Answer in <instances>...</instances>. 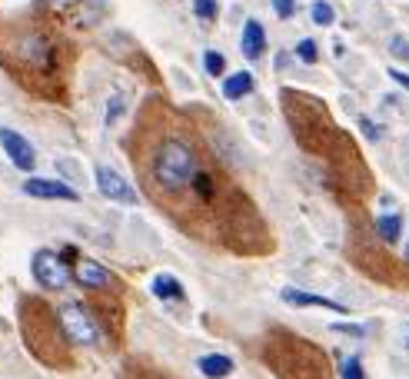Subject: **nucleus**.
I'll list each match as a JSON object with an SVG mask.
<instances>
[{
	"instance_id": "nucleus-1",
	"label": "nucleus",
	"mask_w": 409,
	"mask_h": 379,
	"mask_svg": "<svg viewBox=\"0 0 409 379\" xmlns=\"http://www.w3.org/2000/svg\"><path fill=\"white\" fill-rule=\"evenodd\" d=\"M154 176L163 190H180L197 176V153L183 140H163L154 160Z\"/></svg>"
},
{
	"instance_id": "nucleus-2",
	"label": "nucleus",
	"mask_w": 409,
	"mask_h": 379,
	"mask_svg": "<svg viewBox=\"0 0 409 379\" xmlns=\"http://www.w3.org/2000/svg\"><path fill=\"white\" fill-rule=\"evenodd\" d=\"M57 319H60V329L67 333L70 343H77V346H97L100 343V323L90 316L83 303H64L57 310Z\"/></svg>"
},
{
	"instance_id": "nucleus-3",
	"label": "nucleus",
	"mask_w": 409,
	"mask_h": 379,
	"mask_svg": "<svg viewBox=\"0 0 409 379\" xmlns=\"http://www.w3.org/2000/svg\"><path fill=\"white\" fill-rule=\"evenodd\" d=\"M30 270H33V280L40 283L44 290H67V283L74 280V273L64 263V256L54 253V249H37Z\"/></svg>"
},
{
	"instance_id": "nucleus-4",
	"label": "nucleus",
	"mask_w": 409,
	"mask_h": 379,
	"mask_svg": "<svg viewBox=\"0 0 409 379\" xmlns=\"http://www.w3.org/2000/svg\"><path fill=\"white\" fill-rule=\"evenodd\" d=\"M97 190L107 196V200H113V203H130V206L140 203L137 190H133L113 166H97Z\"/></svg>"
},
{
	"instance_id": "nucleus-5",
	"label": "nucleus",
	"mask_w": 409,
	"mask_h": 379,
	"mask_svg": "<svg viewBox=\"0 0 409 379\" xmlns=\"http://www.w3.org/2000/svg\"><path fill=\"white\" fill-rule=\"evenodd\" d=\"M23 193L37 196V200H67V203H77L80 193L64 180H44V176H30L23 183Z\"/></svg>"
},
{
	"instance_id": "nucleus-6",
	"label": "nucleus",
	"mask_w": 409,
	"mask_h": 379,
	"mask_svg": "<svg viewBox=\"0 0 409 379\" xmlns=\"http://www.w3.org/2000/svg\"><path fill=\"white\" fill-rule=\"evenodd\" d=\"M0 143H4V150H7V157H11V163L17 166V170H33V163H37V153H33V147L27 140H23L17 130H0Z\"/></svg>"
},
{
	"instance_id": "nucleus-7",
	"label": "nucleus",
	"mask_w": 409,
	"mask_h": 379,
	"mask_svg": "<svg viewBox=\"0 0 409 379\" xmlns=\"http://www.w3.org/2000/svg\"><path fill=\"white\" fill-rule=\"evenodd\" d=\"M74 280L80 286H87V290H103V286H110V270L107 266H100L97 260H80L77 270H74Z\"/></svg>"
},
{
	"instance_id": "nucleus-8",
	"label": "nucleus",
	"mask_w": 409,
	"mask_h": 379,
	"mask_svg": "<svg viewBox=\"0 0 409 379\" xmlns=\"http://www.w3.org/2000/svg\"><path fill=\"white\" fill-rule=\"evenodd\" d=\"M283 300H287L289 306H320V310H330V313H350L343 303H336V300H330V296H316V293L293 290V286L283 290Z\"/></svg>"
},
{
	"instance_id": "nucleus-9",
	"label": "nucleus",
	"mask_w": 409,
	"mask_h": 379,
	"mask_svg": "<svg viewBox=\"0 0 409 379\" xmlns=\"http://www.w3.org/2000/svg\"><path fill=\"white\" fill-rule=\"evenodd\" d=\"M197 369L207 379H226L233 373V359L223 356V353H207V356L197 359Z\"/></svg>"
},
{
	"instance_id": "nucleus-10",
	"label": "nucleus",
	"mask_w": 409,
	"mask_h": 379,
	"mask_svg": "<svg viewBox=\"0 0 409 379\" xmlns=\"http://www.w3.org/2000/svg\"><path fill=\"white\" fill-rule=\"evenodd\" d=\"M263 47H266L263 23H260V21H246V27H243V54H246V60H256V57L263 54Z\"/></svg>"
},
{
	"instance_id": "nucleus-11",
	"label": "nucleus",
	"mask_w": 409,
	"mask_h": 379,
	"mask_svg": "<svg viewBox=\"0 0 409 379\" xmlns=\"http://www.w3.org/2000/svg\"><path fill=\"white\" fill-rule=\"evenodd\" d=\"M21 57L33 67H44L47 60H50V47H47V40H40V37H23L21 40Z\"/></svg>"
},
{
	"instance_id": "nucleus-12",
	"label": "nucleus",
	"mask_w": 409,
	"mask_h": 379,
	"mask_svg": "<svg viewBox=\"0 0 409 379\" xmlns=\"http://www.w3.org/2000/svg\"><path fill=\"white\" fill-rule=\"evenodd\" d=\"M150 290H154L156 300H180V296H183V286H180V280H177V276H170V273H160V276H154Z\"/></svg>"
},
{
	"instance_id": "nucleus-13",
	"label": "nucleus",
	"mask_w": 409,
	"mask_h": 379,
	"mask_svg": "<svg viewBox=\"0 0 409 379\" xmlns=\"http://www.w3.org/2000/svg\"><path fill=\"white\" fill-rule=\"evenodd\" d=\"M253 90V74H246V70H240V74H233L226 84H223V97L226 100H240L246 97Z\"/></svg>"
},
{
	"instance_id": "nucleus-14",
	"label": "nucleus",
	"mask_w": 409,
	"mask_h": 379,
	"mask_svg": "<svg viewBox=\"0 0 409 379\" xmlns=\"http://www.w3.org/2000/svg\"><path fill=\"white\" fill-rule=\"evenodd\" d=\"M376 233L383 243H396L399 233H403V217L399 213H386V217L376 220Z\"/></svg>"
},
{
	"instance_id": "nucleus-15",
	"label": "nucleus",
	"mask_w": 409,
	"mask_h": 379,
	"mask_svg": "<svg viewBox=\"0 0 409 379\" xmlns=\"http://www.w3.org/2000/svg\"><path fill=\"white\" fill-rule=\"evenodd\" d=\"M310 13H313V23H320V27H330L333 17H336V13H333V7L326 4V0H316V4L310 7Z\"/></svg>"
},
{
	"instance_id": "nucleus-16",
	"label": "nucleus",
	"mask_w": 409,
	"mask_h": 379,
	"mask_svg": "<svg viewBox=\"0 0 409 379\" xmlns=\"http://www.w3.org/2000/svg\"><path fill=\"white\" fill-rule=\"evenodd\" d=\"M203 67H207V74H210V77L226 74V60H223L217 50H207V54H203Z\"/></svg>"
},
{
	"instance_id": "nucleus-17",
	"label": "nucleus",
	"mask_w": 409,
	"mask_h": 379,
	"mask_svg": "<svg viewBox=\"0 0 409 379\" xmlns=\"http://www.w3.org/2000/svg\"><path fill=\"white\" fill-rule=\"evenodd\" d=\"M340 379H366L359 356H346L343 359V366H340Z\"/></svg>"
},
{
	"instance_id": "nucleus-18",
	"label": "nucleus",
	"mask_w": 409,
	"mask_h": 379,
	"mask_svg": "<svg viewBox=\"0 0 409 379\" xmlns=\"http://www.w3.org/2000/svg\"><path fill=\"white\" fill-rule=\"evenodd\" d=\"M193 13L200 21H213L217 17V0H193Z\"/></svg>"
},
{
	"instance_id": "nucleus-19",
	"label": "nucleus",
	"mask_w": 409,
	"mask_h": 379,
	"mask_svg": "<svg viewBox=\"0 0 409 379\" xmlns=\"http://www.w3.org/2000/svg\"><path fill=\"white\" fill-rule=\"evenodd\" d=\"M296 57L303 60V64H316V57H320V50H316V44H313V40H299Z\"/></svg>"
},
{
	"instance_id": "nucleus-20",
	"label": "nucleus",
	"mask_w": 409,
	"mask_h": 379,
	"mask_svg": "<svg viewBox=\"0 0 409 379\" xmlns=\"http://www.w3.org/2000/svg\"><path fill=\"white\" fill-rule=\"evenodd\" d=\"M193 183H197V193L203 196V200H210V196H213V180L207 174H197V176H193Z\"/></svg>"
},
{
	"instance_id": "nucleus-21",
	"label": "nucleus",
	"mask_w": 409,
	"mask_h": 379,
	"mask_svg": "<svg viewBox=\"0 0 409 379\" xmlns=\"http://www.w3.org/2000/svg\"><path fill=\"white\" fill-rule=\"evenodd\" d=\"M333 333H346V336H356V339H363L366 329L356 323H333Z\"/></svg>"
},
{
	"instance_id": "nucleus-22",
	"label": "nucleus",
	"mask_w": 409,
	"mask_h": 379,
	"mask_svg": "<svg viewBox=\"0 0 409 379\" xmlns=\"http://www.w3.org/2000/svg\"><path fill=\"white\" fill-rule=\"evenodd\" d=\"M273 11H277V17H293L296 13V0H273Z\"/></svg>"
},
{
	"instance_id": "nucleus-23",
	"label": "nucleus",
	"mask_w": 409,
	"mask_h": 379,
	"mask_svg": "<svg viewBox=\"0 0 409 379\" xmlns=\"http://www.w3.org/2000/svg\"><path fill=\"white\" fill-rule=\"evenodd\" d=\"M393 54H396L399 60H409V40H403V37H393Z\"/></svg>"
},
{
	"instance_id": "nucleus-24",
	"label": "nucleus",
	"mask_w": 409,
	"mask_h": 379,
	"mask_svg": "<svg viewBox=\"0 0 409 379\" xmlns=\"http://www.w3.org/2000/svg\"><path fill=\"white\" fill-rule=\"evenodd\" d=\"M117 113H120V100L113 97V100H110V107H107V123H113V120H117Z\"/></svg>"
},
{
	"instance_id": "nucleus-25",
	"label": "nucleus",
	"mask_w": 409,
	"mask_h": 379,
	"mask_svg": "<svg viewBox=\"0 0 409 379\" xmlns=\"http://www.w3.org/2000/svg\"><path fill=\"white\" fill-rule=\"evenodd\" d=\"M389 77L396 80L399 87H406V90H409V74H403V70H389Z\"/></svg>"
},
{
	"instance_id": "nucleus-26",
	"label": "nucleus",
	"mask_w": 409,
	"mask_h": 379,
	"mask_svg": "<svg viewBox=\"0 0 409 379\" xmlns=\"http://www.w3.org/2000/svg\"><path fill=\"white\" fill-rule=\"evenodd\" d=\"M406 256H409V243H406Z\"/></svg>"
},
{
	"instance_id": "nucleus-27",
	"label": "nucleus",
	"mask_w": 409,
	"mask_h": 379,
	"mask_svg": "<svg viewBox=\"0 0 409 379\" xmlns=\"http://www.w3.org/2000/svg\"><path fill=\"white\" fill-rule=\"evenodd\" d=\"M406 343H409V339H406Z\"/></svg>"
}]
</instances>
